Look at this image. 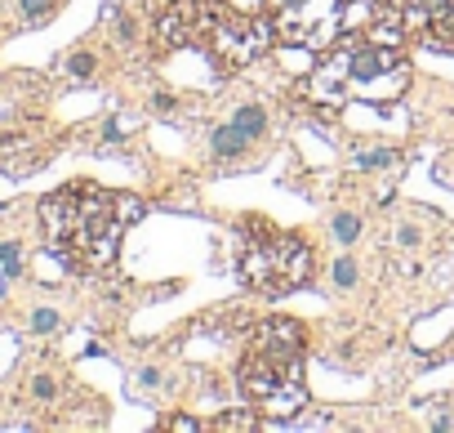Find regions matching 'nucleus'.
<instances>
[{
	"instance_id": "1",
	"label": "nucleus",
	"mask_w": 454,
	"mask_h": 433,
	"mask_svg": "<svg viewBox=\"0 0 454 433\" xmlns=\"http://www.w3.org/2000/svg\"><path fill=\"white\" fill-rule=\"evenodd\" d=\"M143 214V201L129 192H112L103 184L76 179L49 192L41 201V224L49 233L58 259H67L76 273H98L116 259L120 233Z\"/></svg>"
},
{
	"instance_id": "2",
	"label": "nucleus",
	"mask_w": 454,
	"mask_h": 433,
	"mask_svg": "<svg viewBox=\"0 0 454 433\" xmlns=\"http://www.w3.org/2000/svg\"><path fill=\"white\" fill-rule=\"evenodd\" d=\"M410 90V63L401 54V45H370L357 36H339L334 45H325V58L312 67L308 94L321 107L343 103H397Z\"/></svg>"
},
{
	"instance_id": "3",
	"label": "nucleus",
	"mask_w": 454,
	"mask_h": 433,
	"mask_svg": "<svg viewBox=\"0 0 454 433\" xmlns=\"http://www.w3.org/2000/svg\"><path fill=\"white\" fill-rule=\"evenodd\" d=\"M241 393L263 411L294 415L303 406V327L290 317H267L245 335L236 366Z\"/></svg>"
},
{
	"instance_id": "4",
	"label": "nucleus",
	"mask_w": 454,
	"mask_h": 433,
	"mask_svg": "<svg viewBox=\"0 0 454 433\" xmlns=\"http://www.w3.org/2000/svg\"><path fill=\"white\" fill-rule=\"evenodd\" d=\"M241 277L259 295H290L312 277V250L294 233L250 224L241 237Z\"/></svg>"
},
{
	"instance_id": "5",
	"label": "nucleus",
	"mask_w": 454,
	"mask_h": 433,
	"mask_svg": "<svg viewBox=\"0 0 454 433\" xmlns=\"http://www.w3.org/2000/svg\"><path fill=\"white\" fill-rule=\"evenodd\" d=\"M272 22L263 18H250L232 5H218V0H205L201 9V32H196V45L192 50H205L223 71H236L245 67L254 54H263V45L272 41Z\"/></svg>"
},
{
	"instance_id": "6",
	"label": "nucleus",
	"mask_w": 454,
	"mask_h": 433,
	"mask_svg": "<svg viewBox=\"0 0 454 433\" xmlns=\"http://www.w3.org/2000/svg\"><path fill=\"white\" fill-rule=\"evenodd\" d=\"M276 36L299 50H325L343 36V18L357 0H263Z\"/></svg>"
},
{
	"instance_id": "7",
	"label": "nucleus",
	"mask_w": 454,
	"mask_h": 433,
	"mask_svg": "<svg viewBox=\"0 0 454 433\" xmlns=\"http://www.w3.org/2000/svg\"><path fill=\"white\" fill-rule=\"evenodd\" d=\"M406 32L432 50H454V0H406Z\"/></svg>"
},
{
	"instance_id": "8",
	"label": "nucleus",
	"mask_w": 454,
	"mask_h": 433,
	"mask_svg": "<svg viewBox=\"0 0 454 433\" xmlns=\"http://www.w3.org/2000/svg\"><path fill=\"white\" fill-rule=\"evenodd\" d=\"M201 9H205V0H174V5L161 14V22H156L161 45H174V50L196 45V32H201Z\"/></svg>"
},
{
	"instance_id": "9",
	"label": "nucleus",
	"mask_w": 454,
	"mask_h": 433,
	"mask_svg": "<svg viewBox=\"0 0 454 433\" xmlns=\"http://www.w3.org/2000/svg\"><path fill=\"white\" fill-rule=\"evenodd\" d=\"M401 36H406V14H397V9H374L370 22L361 27V41L370 45H401Z\"/></svg>"
},
{
	"instance_id": "10",
	"label": "nucleus",
	"mask_w": 454,
	"mask_h": 433,
	"mask_svg": "<svg viewBox=\"0 0 454 433\" xmlns=\"http://www.w3.org/2000/svg\"><path fill=\"white\" fill-rule=\"evenodd\" d=\"M210 148H214L218 161H232V156H241L245 148H250V135H245L236 121H232V125H218L214 139H210Z\"/></svg>"
},
{
	"instance_id": "11",
	"label": "nucleus",
	"mask_w": 454,
	"mask_h": 433,
	"mask_svg": "<svg viewBox=\"0 0 454 433\" xmlns=\"http://www.w3.org/2000/svg\"><path fill=\"white\" fill-rule=\"evenodd\" d=\"M232 121H236V125H241V130H245V135H250V139H259L263 130H267V112H263L259 103H245L241 112L232 116Z\"/></svg>"
},
{
	"instance_id": "12",
	"label": "nucleus",
	"mask_w": 454,
	"mask_h": 433,
	"mask_svg": "<svg viewBox=\"0 0 454 433\" xmlns=\"http://www.w3.org/2000/svg\"><path fill=\"white\" fill-rule=\"evenodd\" d=\"M329 233H334V242H339V246H352V242L361 237V214H348V210H343V214H334Z\"/></svg>"
},
{
	"instance_id": "13",
	"label": "nucleus",
	"mask_w": 454,
	"mask_h": 433,
	"mask_svg": "<svg viewBox=\"0 0 454 433\" xmlns=\"http://www.w3.org/2000/svg\"><path fill=\"white\" fill-rule=\"evenodd\" d=\"M263 420H254V415H245V411H227V415H218L214 420V429H223V433H241V429H259Z\"/></svg>"
},
{
	"instance_id": "14",
	"label": "nucleus",
	"mask_w": 454,
	"mask_h": 433,
	"mask_svg": "<svg viewBox=\"0 0 454 433\" xmlns=\"http://www.w3.org/2000/svg\"><path fill=\"white\" fill-rule=\"evenodd\" d=\"M22 273V250L14 242H5L0 246V277H18Z\"/></svg>"
},
{
	"instance_id": "15",
	"label": "nucleus",
	"mask_w": 454,
	"mask_h": 433,
	"mask_svg": "<svg viewBox=\"0 0 454 433\" xmlns=\"http://www.w3.org/2000/svg\"><path fill=\"white\" fill-rule=\"evenodd\" d=\"M397 161V152L392 148H374V152H357V165L361 170H383V165Z\"/></svg>"
},
{
	"instance_id": "16",
	"label": "nucleus",
	"mask_w": 454,
	"mask_h": 433,
	"mask_svg": "<svg viewBox=\"0 0 454 433\" xmlns=\"http://www.w3.org/2000/svg\"><path fill=\"white\" fill-rule=\"evenodd\" d=\"M329 277H334V286H339V291H348V286H357V277H361V273H357V263H352V259H339L334 268H329Z\"/></svg>"
},
{
	"instance_id": "17",
	"label": "nucleus",
	"mask_w": 454,
	"mask_h": 433,
	"mask_svg": "<svg viewBox=\"0 0 454 433\" xmlns=\"http://www.w3.org/2000/svg\"><path fill=\"white\" fill-rule=\"evenodd\" d=\"M94 67H98V58H94L90 50H76V54L67 58V71H71V76H94Z\"/></svg>"
},
{
	"instance_id": "18",
	"label": "nucleus",
	"mask_w": 454,
	"mask_h": 433,
	"mask_svg": "<svg viewBox=\"0 0 454 433\" xmlns=\"http://www.w3.org/2000/svg\"><path fill=\"white\" fill-rule=\"evenodd\" d=\"M31 393H36V398H41V402H49V398H54V393H58L54 376H36V380H31Z\"/></svg>"
},
{
	"instance_id": "19",
	"label": "nucleus",
	"mask_w": 454,
	"mask_h": 433,
	"mask_svg": "<svg viewBox=\"0 0 454 433\" xmlns=\"http://www.w3.org/2000/svg\"><path fill=\"white\" fill-rule=\"evenodd\" d=\"M22 14H27V22H45L49 18V0H22Z\"/></svg>"
},
{
	"instance_id": "20",
	"label": "nucleus",
	"mask_w": 454,
	"mask_h": 433,
	"mask_svg": "<svg viewBox=\"0 0 454 433\" xmlns=\"http://www.w3.org/2000/svg\"><path fill=\"white\" fill-rule=\"evenodd\" d=\"M165 429H174V433H201V420H192V415H174V420H165Z\"/></svg>"
},
{
	"instance_id": "21",
	"label": "nucleus",
	"mask_w": 454,
	"mask_h": 433,
	"mask_svg": "<svg viewBox=\"0 0 454 433\" xmlns=\"http://www.w3.org/2000/svg\"><path fill=\"white\" fill-rule=\"evenodd\" d=\"M54 327H58V312H49V308H41L31 317V331H54Z\"/></svg>"
},
{
	"instance_id": "22",
	"label": "nucleus",
	"mask_w": 454,
	"mask_h": 433,
	"mask_svg": "<svg viewBox=\"0 0 454 433\" xmlns=\"http://www.w3.org/2000/svg\"><path fill=\"white\" fill-rule=\"evenodd\" d=\"M152 107H156V112H174V99L161 90V94H152Z\"/></svg>"
}]
</instances>
